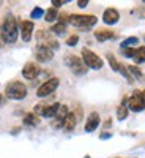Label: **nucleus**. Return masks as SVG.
I'll list each match as a JSON object with an SVG mask.
<instances>
[{
	"mask_svg": "<svg viewBox=\"0 0 145 158\" xmlns=\"http://www.w3.org/2000/svg\"><path fill=\"white\" fill-rule=\"evenodd\" d=\"M0 36H2L3 43H6V44L16 43V40L19 36V25H18V21H16L14 16L8 15L2 21V25H0Z\"/></svg>",
	"mask_w": 145,
	"mask_h": 158,
	"instance_id": "obj_1",
	"label": "nucleus"
},
{
	"mask_svg": "<svg viewBox=\"0 0 145 158\" xmlns=\"http://www.w3.org/2000/svg\"><path fill=\"white\" fill-rule=\"evenodd\" d=\"M96 22H98V18L95 15H70L68 16V24L82 30L91 29L93 25H96Z\"/></svg>",
	"mask_w": 145,
	"mask_h": 158,
	"instance_id": "obj_2",
	"label": "nucleus"
},
{
	"mask_svg": "<svg viewBox=\"0 0 145 158\" xmlns=\"http://www.w3.org/2000/svg\"><path fill=\"white\" fill-rule=\"evenodd\" d=\"M27 87H25L24 82L21 81H11L6 84L5 87V92L3 95L10 100H24L25 97H27Z\"/></svg>",
	"mask_w": 145,
	"mask_h": 158,
	"instance_id": "obj_3",
	"label": "nucleus"
},
{
	"mask_svg": "<svg viewBox=\"0 0 145 158\" xmlns=\"http://www.w3.org/2000/svg\"><path fill=\"white\" fill-rule=\"evenodd\" d=\"M81 54H82V60L87 65V68H91V70H101L103 68L104 60L96 54V52H93V51L88 49V48H84L81 51Z\"/></svg>",
	"mask_w": 145,
	"mask_h": 158,
	"instance_id": "obj_4",
	"label": "nucleus"
},
{
	"mask_svg": "<svg viewBox=\"0 0 145 158\" xmlns=\"http://www.w3.org/2000/svg\"><path fill=\"white\" fill-rule=\"evenodd\" d=\"M65 63L68 65V68H70L76 76H84V74L88 71V68H87V65L84 63L82 57H79V56H76V54H70L66 59H65Z\"/></svg>",
	"mask_w": 145,
	"mask_h": 158,
	"instance_id": "obj_5",
	"label": "nucleus"
},
{
	"mask_svg": "<svg viewBox=\"0 0 145 158\" xmlns=\"http://www.w3.org/2000/svg\"><path fill=\"white\" fill-rule=\"evenodd\" d=\"M58 85H60V79H58V77H50V79L44 81L41 85L38 87L36 97H38V98H46V97H49L50 94H54Z\"/></svg>",
	"mask_w": 145,
	"mask_h": 158,
	"instance_id": "obj_6",
	"label": "nucleus"
},
{
	"mask_svg": "<svg viewBox=\"0 0 145 158\" xmlns=\"http://www.w3.org/2000/svg\"><path fill=\"white\" fill-rule=\"evenodd\" d=\"M128 109L133 112H140L145 109V100L140 90H134L133 95L128 98Z\"/></svg>",
	"mask_w": 145,
	"mask_h": 158,
	"instance_id": "obj_7",
	"label": "nucleus"
},
{
	"mask_svg": "<svg viewBox=\"0 0 145 158\" xmlns=\"http://www.w3.org/2000/svg\"><path fill=\"white\" fill-rule=\"evenodd\" d=\"M36 38H38V41H39V46H46L52 51H57L60 48L58 41L55 38H52V33L49 30H39L36 33Z\"/></svg>",
	"mask_w": 145,
	"mask_h": 158,
	"instance_id": "obj_8",
	"label": "nucleus"
},
{
	"mask_svg": "<svg viewBox=\"0 0 145 158\" xmlns=\"http://www.w3.org/2000/svg\"><path fill=\"white\" fill-rule=\"evenodd\" d=\"M82 118V108H79L73 112H70L66 115V118H65V123H63V130L65 131H73L76 128V125L79 123V120Z\"/></svg>",
	"mask_w": 145,
	"mask_h": 158,
	"instance_id": "obj_9",
	"label": "nucleus"
},
{
	"mask_svg": "<svg viewBox=\"0 0 145 158\" xmlns=\"http://www.w3.org/2000/svg\"><path fill=\"white\" fill-rule=\"evenodd\" d=\"M33 30H35V24L32 19H24L21 21L19 24V32H21V38H22V41H30L32 36H33Z\"/></svg>",
	"mask_w": 145,
	"mask_h": 158,
	"instance_id": "obj_10",
	"label": "nucleus"
},
{
	"mask_svg": "<svg viewBox=\"0 0 145 158\" xmlns=\"http://www.w3.org/2000/svg\"><path fill=\"white\" fill-rule=\"evenodd\" d=\"M35 57H36L38 62L46 63V62L52 60V57H54V51L49 49V48H46V46H39V44H38L36 49H35Z\"/></svg>",
	"mask_w": 145,
	"mask_h": 158,
	"instance_id": "obj_11",
	"label": "nucleus"
},
{
	"mask_svg": "<svg viewBox=\"0 0 145 158\" xmlns=\"http://www.w3.org/2000/svg\"><path fill=\"white\" fill-rule=\"evenodd\" d=\"M120 21V13L115 8H106L103 13V22L106 25H114Z\"/></svg>",
	"mask_w": 145,
	"mask_h": 158,
	"instance_id": "obj_12",
	"label": "nucleus"
},
{
	"mask_svg": "<svg viewBox=\"0 0 145 158\" xmlns=\"http://www.w3.org/2000/svg\"><path fill=\"white\" fill-rule=\"evenodd\" d=\"M70 114V109L66 104H60V108H58V112L57 115L54 117V122H52V127L54 128H63V123H65V118H66V115Z\"/></svg>",
	"mask_w": 145,
	"mask_h": 158,
	"instance_id": "obj_13",
	"label": "nucleus"
},
{
	"mask_svg": "<svg viewBox=\"0 0 145 158\" xmlns=\"http://www.w3.org/2000/svg\"><path fill=\"white\" fill-rule=\"evenodd\" d=\"M39 67L35 63V62H27L24 65V68H22V76L25 77V79H35V77H38V74H39Z\"/></svg>",
	"mask_w": 145,
	"mask_h": 158,
	"instance_id": "obj_14",
	"label": "nucleus"
},
{
	"mask_svg": "<svg viewBox=\"0 0 145 158\" xmlns=\"http://www.w3.org/2000/svg\"><path fill=\"white\" fill-rule=\"evenodd\" d=\"M101 123V118H99V114L98 112H90L88 117H87V122H85V131L87 133H91L95 131Z\"/></svg>",
	"mask_w": 145,
	"mask_h": 158,
	"instance_id": "obj_15",
	"label": "nucleus"
},
{
	"mask_svg": "<svg viewBox=\"0 0 145 158\" xmlns=\"http://www.w3.org/2000/svg\"><path fill=\"white\" fill-rule=\"evenodd\" d=\"M22 122H24L25 127H36V125H39L41 118H39V115H36L35 112H27V114L24 115Z\"/></svg>",
	"mask_w": 145,
	"mask_h": 158,
	"instance_id": "obj_16",
	"label": "nucleus"
},
{
	"mask_svg": "<svg viewBox=\"0 0 145 158\" xmlns=\"http://www.w3.org/2000/svg\"><path fill=\"white\" fill-rule=\"evenodd\" d=\"M58 108H60V103H52V104H46V108L43 111V117L46 118H54L58 112Z\"/></svg>",
	"mask_w": 145,
	"mask_h": 158,
	"instance_id": "obj_17",
	"label": "nucleus"
},
{
	"mask_svg": "<svg viewBox=\"0 0 145 158\" xmlns=\"http://www.w3.org/2000/svg\"><path fill=\"white\" fill-rule=\"evenodd\" d=\"M117 35L112 32V30H95V38L98 40L99 43H104V41H107V40H112L115 38Z\"/></svg>",
	"mask_w": 145,
	"mask_h": 158,
	"instance_id": "obj_18",
	"label": "nucleus"
},
{
	"mask_svg": "<svg viewBox=\"0 0 145 158\" xmlns=\"http://www.w3.org/2000/svg\"><path fill=\"white\" fill-rule=\"evenodd\" d=\"M128 112H129V109H128V98H123V101H122V104L117 108V118L118 120H125V118L128 117Z\"/></svg>",
	"mask_w": 145,
	"mask_h": 158,
	"instance_id": "obj_19",
	"label": "nucleus"
},
{
	"mask_svg": "<svg viewBox=\"0 0 145 158\" xmlns=\"http://www.w3.org/2000/svg\"><path fill=\"white\" fill-rule=\"evenodd\" d=\"M57 19H58V11L54 6L46 10V13H44V21L46 22H55Z\"/></svg>",
	"mask_w": 145,
	"mask_h": 158,
	"instance_id": "obj_20",
	"label": "nucleus"
},
{
	"mask_svg": "<svg viewBox=\"0 0 145 158\" xmlns=\"http://www.w3.org/2000/svg\"><path fill=\"white\" fill-rule=\"evenodd\" d=\"M65 30H66V24H63V22H55V24L49 29V32H50L52 35H63Z\"/></svg>",
	"mask_w": 145,
	"mask_h": 158,
	"instance_id": "obj_21",
	"label": "nucleus"
},
{
	"mask_svg": "<svg viewBox=\"0 0 145 158\" xmlns=\"http://www.w3.org/2000/svg\"><path fill=\"white\" fill-rule=\"evenodd\" d=\"M133 60H134L136 63H143V62H145V46L136 48V52H134Z\"/></svg>",
	"mask_w": 145,
	"mask_h": 158,
	"instance_id": "obj_22",
	"label": "nucleus"
},
{
	"mask_svg": "<svg viewBox=\"0 0 145 158\" xmlns=\"http://www.w3.org/2000/svg\"><path fill=\"white\" fill-rule=\"evenodd\" d=\"M137 43H139V38H137V36H129V38L123 40V43H122V49H126V48H134Z\"/></svg>",
	"mask_w": 145,
	"mask_h": 158,
	"instance_id": "obj_23",
	"label": "nucleus"
},
{
	"mask_svg": "<svg viewBox=\"0 0 145 158\" xmlns=\"http://www.w3.org/2000/svg\"><path fill=\"white\" fill-rule=\"evenodd\" d=\"M107 62H109L111 68H112L115 73H118V71H120V65H122V63L118 62V60H117V59H115L112 54H107Z\"/></svg>",
	"mask_w": 145,
	"mask_h": 158,
	"instance_id": "obj_24",
	"label": "nucleus"
},
{
	"mask_svg": "<svg viewBox=\"0 0 145 158\" xmlns=\"http://www.w3.org/2000/svg\"><path fill=\"white\" fill-rule=\"evenodd\" d=\"M128 71L131 73V76H133V77H136V79H139V81H142V79H143V74H142V71L136 67V65H129V67H128Z\"/></svg>",
	"mask_w": 145,
	"mask_h": 158,
	"instance_id": "obj_25",
	"label": "nucleus"
},
{
	"mask_svg": "<svg viewBox=\"0 0 145 158\" xmlns=\"http://www.w3.org/2000/svg\"><path fill=\"white\" fill-rule=\"evenodd\" d=\"M44 10L41 8V6H35L33 10H32V13H30V18L32 19H39V18H44Z\"/></svg>",
	"mask_w": 145,
	"mask_h": 158,
	"instance_id": "obj_26",
	"label": "nucleus"
},
{
	"mask_svg": "<svg viewBox=\"0 0 145 158\" xmlns=\"http://www.w3.org/2000/svg\"><path fill=\"white\" fill-rule=\"evenodd\" d=\"M77 41H79V36L74 33V35H71V36L66 38V46H71V48H73V46L77 44Z\"/></svg>",
	"mask_w": 145,
	"mask_h": 158,
	"instance_id": "obj_27",
	"label": "nucleus"
},
{
	"mask_svg": "<svg viewBox=\"0 0 145 158\" xmlns=\"http://www.w3.org/2000/svg\"><path fill=\"white\" fill-rule=\"evenodd\" d=\"M123 56L128 57V59H133L134 57V52H136V48H126V49H122Z\"/></svg>",
	"mask_w": 145,
	"mask_h": 158,
	"instance_id": "obj_28",
	"label": "nucleus"
},
{
	"mask_svg": "<svg viewBox=\"0 0 145 158\" xmlns=\"http://www.w3.org/2000/svg\"><path fill=\"white\" fill-rule=\"evenodd\" d=\"M50 3L54 5V8L57 10V8H60L62 5H65V3H68V0H52Z\"/></svg>",
	"mask_w": 145,
	"mask_h": 158,
	"instance_id": "obj_29",
	"label": "nucleus"
},
{
	"mask_svg": "<svg viewBox=\"0 0 145 158\" xmlns=\"http://www.w3.org/2000/svg\"><path fill=\"white\" fill-rule=\"evenodd\" d=\"M88 5V0H77V6L79 8H85Z\"/></svg>",
	"mask_w": 145,
	"mask_h": 158,
	"instance_id": "obj_30",
	"label": "nucleus"
},
{
	"mask_svg": "<svg viewBox=\"0 0 145 158\" xmlns=\"http://www.w3.org/2000/svg\"><path fill=\"white\" fill-rule=\"evenodd\" d=\"M109 138H112V133H101L99 135V139H109Z\"/></svg>",
	"mask_w": 145,
	"mask_h": 158,
	"instance_id": "obj_31",
	"label": "nucleus"
},
{
	"mask_svg": "<svg viewBox=\"0 0 145 158\" xmlns=\"http://www.w3.org/2000/svg\"><path fill=\"white\" fill-rule=\"evenodd\" d=\"M3 103H5V95H3V94H0V106H2Z\"/></svg>",
	"mask_w": 145,
	"mask_h": 158,
	"instance_id": "obj_32",
	"label": "nucleus"
},
{
	"mask_svg": "<svg viewBox=\"0 0 145 158\" xmlns=\"http://www.w3.org/2000/svg\"><path fill=\"white\" fill-rule=\"evenodd\" d=\"M111 123H112L111 120H106V122H104V130H106V128H109V127H111Z\"/></svg>",
	"mask_w": 145,
	"mask_h": 158,
	"instance_id": "obj_33",
	"label": "nucleus"
},
{
	"mask_svg": "<svg viewBox=\"0 0 145 158\" xmlns=\"http://www.w3.org/2000/svg\"><path fill=\"white\" fill-rule=\"evenodd\" d=\"M142 94H143V100H145V90H143V92H142Z\"/></svg>",
	"mask_w": 145,
	"mask_h": 158,
	"instance_id": "obj_34",
	"label": "nucleus"
},
{
	"mask_svg": "<svg viewBox=\"0 0 145 158\" xmlns=\"http://www.w3.org/2000/svg\"><path fill=\"white\" fill-rule=\"evenodd\" d=\"M84 158H90V155H85V156H84Z\"/></svg>",
	"mask_w": 145,
	"mask_h": 158,
	"instance_id": "obj_35",
	"label": "nucleus"
}]
</instances>
